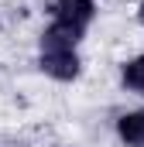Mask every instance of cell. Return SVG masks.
<instances>
[{"label": "cell", "mask_w": 144, "mask_h": 147, "mask_svg": "<svg viewBox=\"0 0 144 147\" xmlns=\"http://www.w3.org/2000/svg\"><path fill=\"white\" fill-rule=\"evenodd\" d=\"M82 34V28L75 24H65V21H55L45 34H41V51H72L75 41Z\"/></svg>", "instance_id": "cell-1"}, {"label": "cell", "mask_w": 144, "mask_h": 147, "mask_svg": "<svg viewBox=\"0 0 144 147\" xmlns=\"http://www.w3.org/2000/svg\"><path fill=\"white\" fill-rule=\"evenodd\" d=\"M41 69L55 79H75L79 58H75V51H41Z\"/></svg>", "instance_id": "cell-2"}, {"label": "cell", "mask_w": 144, "mask_h": 147, "mask_svg": "<svg viewBox=\"0 0 144 147\" xmlns=\"http://www.w3.org/2000/svg\"><path fill=\"white\" fill-rule=\"evenodd\" d=\"M55 14H58V21L82 28V24L93 17V0H58V3H55Z\"/></svg>", "instance_id": "cell-3"}, {"label": "cell", "mask_w": 144, "mask_h": 147, "mask_svg": "<svg viewBox=\"0 0 144 147\" xmlns=\"http://www.w3.org/2000/svg\"><path fill=\"white\" fill-rule=\"evenodd\" d=\"M120 137L130 147H144V113H127V116H120Z\"/></svg>", "instance_id": "cell-4"}, {"label": "cell", "mask_w": 144, "mask_h": 147, "mask_svg": "<svg viewBox=\"0 0 144 147\" xmlns=\"http://www.w3.org/2000/svg\"><path fill=\"white\" fill-rule=\"evenodd\" d=\"M124 82H127L130 89H137V92H144V55L124 65Z\"/></svg>", "instance_id": "cell-5"}, {"label": "cell", "mask_w": 144, "mask_h": 147, "mask_svg": "<svg viewBox=\"0 0 144 147\" xmlns=\"http://www.w3.org/2000/svg\"><path fill=\"white\" fill-rule=\"evenodd\" d=\"M141 21H144V0H141Z\"/></svg>", "instance_id": "cell-6"}]
</instances>
